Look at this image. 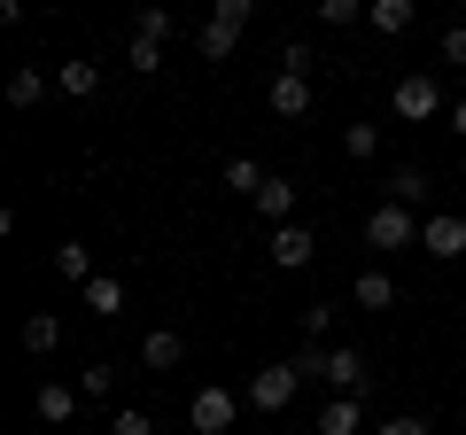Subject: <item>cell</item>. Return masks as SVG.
Wrapping results in <instances>:
<instances>
[{
    "label": "cell",
    "mask_w": 466,
    "mask_h": 435,
    "mask_svg": "<svg viewBox=\"0 0 466 435\" xmlns=\"http://www.w3.org/2000/svg\"><path fill=\"white\" fill-rule=\"evenodd\" d=\"M249 24H257V0H210V16H202V32H195L202 63H233V47H241Z\"/></svg>",
    "instance_id": "obj_1"
},
{
    "label": "cell",
    "mask_w": 466,
    "mask_h": 435,
    "mask_svg": "<svg viewBox=\"0 0 466 435\" xmlns=\"http://www.w3.org/2000/svg\"><path fill=\"white\" fill-rule=\"evenodd\" d=\"M389 109H397L404 125L451 117V101H443V78H428V70H412V78H397V86H389Z\"/></svg>",
    "instance_id": "obj_2"
},
{
    "label": "cell",
    "mask_w": 466,
    "mask_h": 435,
    "mask_svg": "<svg viewBox=\"0 0 466 435\" xmlns=\"http://www.w3.org/2000/svg\"><path fill=\"white\" fill-rule=\"evenodd\" d=\"M296 389H303L296 358H272V366L249 373V412H288V404H296Z\"/></svg>",
    "instance_id": "obj_3"
},
{
    "label": "cell",
    "mask_w": 466,
    "mask_h": 435,
    "mask_svg": "<svg viewBox=\"0 0 466 435\" xmlns=\"http://www.w3.org/2000/svg\"><path fill=\"white\" fill-rule=\"evenodd\" d=\"M366 249H381V257L420 249V218H412V210H397V202H381V210L366 218Z\"/></svg>",
    "instance_id": "obj_4"
},
{
    "label": "cell",
    "mask_w": 466,
    "mask_h": 435,
    "mask_svg": "<svg viewBox=\"0 0 466 435\" xmlns=\"http://www.w3.org/2000/svg\"><path fill=\"white\" fill-rule=\"evenodd\" d=\"M420 249H428L435 265H459V257H466V218H459V210L420 218Z\"/></svg>",
    "instance_id": "obj_5"
},
{
    "label": "cell",
    "mask_w": 466,
    "mask_h": 435,
    "mask_svg": "<svg viewBox=\"0 0 466 435\" xmlns=\"http://www.w3.org/2000/svg\"><path fill=\"white\" fill-rule=\"evenodd\" d=\"M78 381H55V373H47V381H39V397H32V412H39V428H47V435H63L70 428V420H78Z\"/></svg>",
    "instance_id": "obj_6"
},
{
    "label": "cell",
    "mask_w": 466,
    "mask_h": 435,
    "mask_svg": "<svg viewBox=\"0 0 466 435\" xmlns=\"http://www.w3.org/2000/svg\"><path fill=\"white\" fill-rule=\"evenodd\" d=\"M265 257H272L280 272H311V257H319V234H311V226L296 218V226H280V234L265 241Z\"/></svg>",
    "instance_id": "obj_7"
},
{
    "label": "cell",
    "mask_w": 466,
    "mask_h": 435,
    "mask_svg": "<svg viewBox=\"0 0 466 435\" xmlns=\"http://www.w3.org/2000/svg\"><path fill=\"white\" fill-rule=\"evenodd\" d=\"M187 435H233V389H195V404H187Z\"/></svg>",
    "instance_id": "obj_8"
},
{
    "label": "cell",
    "mask_w": 466,
    "mask_h": 435,
    "mask_svg": "<svg viewBox=\"0 0 466 435\" xmlns=\"http://www.w3.org/2000/svg\"><path fill=\"white\" fill-rule=\"evenodd\" d=\"M319 381H327L334 397H366V381H373V373H366V358H358V350L327 342V366H319Z\"/></svg>",
    "instance_id": "obj_9"
},
{
    "label": "cell",
    "mask_w": 466,
    "mask_h": 435,
    "mask_svg": "<svg viewBox=\"0 0 466 435\" xmlns=\"http://www.w3.org/2000/svg\"><path fill=\"white\" fill-rule=\"evenodd\" d=\"M265 101H272V117H288V125H296V117H311V78H296V70H272V86H265Z\"/></svg>",
    "instance_id": "obj_10"
},
{
    "label": "cell",
    "mask_w": 466,
    "mask_h": 435,
    "mask_svg": "<svg viewBox=\"0 0 466 435\" xmlns=\"http://www.w3.org/2000/svg\"><path fill=\"white\" fill-rule=\"evenodd\" d=\"M140 366H148V373H179V366H187V335H179V327L140 335Z\"/></svg>",
    "instance_id": "obj_11"
},
{
    "label": "cell",
    "mask_w": 466,
    "mask_h": 435,
    "mask_svg": "<svg viewBox=\"0 0 466 435\" xmlns=\"http://www.w3.org/2000/svg\"><path fill=\"white\" fill-rule=\"evenodd\" d=\"M428 171L420 164H389V179H381V202H397V210H420V202H428Z\"/></svg>",
    "instance_id": "obj_12"
},
{
    "label": "cell",
    "mask_w": 466,
    "mask_h": 435,
    "mask_svg": "<svg viewBox=\"0 0 466 435\" xmlns=\"http://www.w3.org/2000/svg\"><path fill=\"white\" fill-rule=\"evenodd\" d=\"M257 218H265L272 234H280V226H296V179H288V171H272V179H265V195H257Z\"/></svg>",
    "instance_id": "obj_13"
},
{
    "label": "cell",
    "mask_w": 466,
    "mask_h": 435,
    "mask_svg": "<svg viewBox=\"0 0 466 435\" xmlns=\"http://www.w3.org/2000/svg\"><path fill=\"white\" fill-rule=\"evenodd\" d=\"M55 94L94 101V94H101V63H94V55H70V63H55Z\"/></svg>",
    "instance_id": "obj_14"
},
{
    "label": "cell",
    "mask_w": 466,
    "mask_h": 435,
    "mask_svg": "<svg viewBox=\"0 0 466 435\" xmlns=\"http://www.w3.org/2000/svg\"><path fill=\"white\" fill-rule=\"evenodd\" d=\"M366 428V397H327L311 420V435H358Z\"/></svg>",
    "instance_id": "obj_15"
},
{
    "label": "cell",
    "mask_w": 466,
    "mask_h": 435,
    "mask_svg": "<svg viewBox=\"0 0 466 435\" xmlns=\"http://www.w3.org/2000/svg\"><path fill=\"white\" fill-rule=\"evenodd\" d=\"M420 24V0H373L366 8V32H381V39H404Z\"/></svg>",
    "instance_id": "obj_16"
},
{
    "label": "cell",
    "mask_w": 466,
    "mask_h": 435,
    "mask_svg": "<svg viewBox=\"0 0 466 435\" xmlns=\"http://www.w3.org/2000/svg\"><path fill=\"white\" fill-rule=\"evenodd\" d=\"M78 296H86V311H94V319H116V311H125V280H116V272H94Z\"/></svg>",
    "instance_id": "obj_17"
},
{
    "label": "cell",
    "mask_w": 466,
    "mask_h": 435,
    "mask_svg": "<svg viewBox=\"0 0 466 435\" xmlns=\"http://www.w3.org/2000/svg\"><path fill=\"white\" fill-rule=\"evenodd\" d=\"M350 296H358V311H397V280H389L381 265L358 272V288H350Z\"/></svg>",
    "instance_id": "obj_18"
},
{
    "label": "cell",
    "mask_w": 466,
    "mask_h": 435,
    "mask_svg": "<svg viewBox=\"0 0 466 435\" xmlns=\"http://www.w3.org/2000/svg\"><path fill=\"white\" fill-rule=\"evenodd\" d=\"M24 350H32V358H55V350H63V319H55V311H32V319H24Z\"/></svg>",
    "instance_id": "obj_19"
},
{
    "label": "cell",
    "mask_w": 466,
    "mask_h": 435,
    "mask_svg": "<svg viewBox=\"0 0 466 435\" xmlns=\"http://www.w3.org/2000/svg\"><path fill=\"white\" fill-rule=\"evenodd\" d=\"M39 101H47V70H39V63L8 70V109H39Z\"/></svg>",
    "instance_id": "obj_20"
},
{
    "label": "cell",
    "mask_w": 466,
    "mask_h": 435,
    "mask_svg": "<svg viewBox=\"0 0 466 435\" xmlns=\"http://www.w3.org/2000/svg\"><path fill=\"white\" fill-rule=\"evenodd\" d=\"M55 272H63L70 288H86L94 280V249H86V241H55Z\"/></svg>",
    "instance_id": "obj_21"
},
{
    "label": "cell",
    "mask_w": 466,
    "mask_h": 435,
    "mask_svg": "<svg viewBox=\"0 0 466 435\" xmlns=\"http://www.w3.org/2000/svg\"><path fill=\"white\" fill-rule=\"evenodd\" d=\"M342 156L350 164H373V156H381V125H366V117L342 125Z\"/></svg>",
    "instance_id": "obj_22"
},
{
    "label": "cell",
    "mask_w": 466,
    "mask_h": 435,
    "mask_svg": "<svg viewBox=\"0 0 466 435\" xmlns=\"http://www.w3.org/2000/svg\"><path fill=\"white\" fill-rule=\"evenodd\" d=\"M265 179H272V171L257 164V156H233V164H226V187H233V195H249V202L265 195Z\"/></svg>",
    "instance_id": "obj_23"
},
{
    "label": "cell",
    "mask_w": 466,
    "mask_h": 435,
    "mask_svg": "<svg viewBox=\"0 0 466 435\" xmlns=\"http://www.w3.org/2000/svg\"><path fill=\"white\" fill-rule=\"evenodd\" d=\"M125 70H133V78H156V70H164V39H125Z\"/></svg>",
    "instance_id": "obj_24"
},
{
    "label": "cell",
    "mask_w": 466,
    "mask_h": 435,
    "mask_svg": "<svg viewBox=\"0 0 466 435\" xmlns=\"http://www.w3.org/2000/svg\"><path fill=\"white\" fill-rule=\"evenodd\" d=\"M366 8L373 0H319V24L327 32H350V24H366Z\"/></svg>",
    "instance_id": "obj_25"
},
{
    "label": "cell",
    "mask_w": 466,
    "mask_h": 435,
    "mask_svg": "<svg viewBox=\"0 0 466 435\" xmlns=\"http://www.w3.org/2000/svg\"><path fill=\"white\" fill-rule=\"evenodd\" d=\"M334 311H342V303H303V311H296L303 342H327V335H334Z\"/></svg>",
    "instance_id": "obj_26"
},
{
    "label": "cell",
    "mask_w": 466,
    "mask_h": 435,
    "mask_svg": "<svg viewBox=\"0 0 466 435\" xmlns=\"http://www.w3.org/2000/svg\"><path fill=\"white\" fill-rule=\"evenodd\" d=\"M133 32H140V39H171V32H179V16H171V8H140Z\"/></svg>",
    "instance_id": "obj_27"
},
{
    "label": "cell",
    "mask_w": 466,
    "mask_h": 435,
    "mask_svg": "<svg viewBox=\"0 0 466 435\" xmlns=\"http://www.w3.org/2000/svg\"><path fill=\"white\" fill-rule=\"evenodd\" d=\"M109 381H116V373H109V366H101V358H94V366L78 373V397H86V404H101V397H109Z\"/></svg>",
    "instance_id": "obj_28"
},
{
    "label": "cell",
    "mask_w": 466,
    "mask_h": 435,
    "mask_svg": "<svg viewBox=\"0 0 466 435\" xmlns=\"http://www.w3.org/2000/svg\"><path fill=\"white\" fill-rule=\"evenodd\" d=\"M109 435H156V420L140 404H125V412H109Z\"/></svg>",
    "instance_id": "obj_29"
},
{
    "label": "cell",
    "mask_w": 466,
    "mask_h": 435,
    "mask_svg": "<svg viewBox=\"0 0 466 435\" xmlns=\"http://www.w3.org/2000/svg\"><path fill=\"white\" fill-rule=\"evenodd\" d=\"M373 435H435V420L428 412H397V420H381Z\"/></svg>",
    "instance_id": "obj_30"
},
{
    "label": "cell",
    "mask_w": 466,
    "mask_h": 435,
    "mask_svg": "<svg viewBox=\"0 0 466 435\" xmlns=\"http://www.w3.org/2000/svg\"><path fill=\"white\" fill-rule=\"evenodd\" d=\"M311 63H319L311 39H288V47H280V70H296V78H311Z\"/></svg>",
    "instance_id": "obj_31"
},
{
    "label": "cell",
    "mask_w": 466,
    "mask_h": 435,
    "mask_svg": "<svg viewBox=\"0 0 466 435\" xmlns=\"http://www.w3.org/2000/svg\"><path fill=\"white\" fill-rule=\"evenodd\" d=\"M443 63L466 70V24H443Z\"/></svg>",
    "instance_id": "obj_32"
},
{
    "label": "cell",
    "mask_w": 466,
    "mask_h": 435,
    "mask_svg": "<svg viewBox=\"0 0 466 435\" xmlns=\"http://www.w3.org/2000/svg\"><path fill=\"white\" fill-rule=\"evenodd\" d=\"M451 133H459V140H466V94H459V101H451Z\"/></svg>",
    "instance_id": "obj_33"
}]
</instances>
